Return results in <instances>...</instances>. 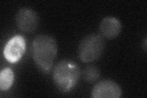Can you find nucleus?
<instances>
[{
  "label": "nucleus",
  "instance_id": "6e6552de",
  "mask_svg": "<svg viewBox=\"0 0 147 98\" xmlns=\"http://www.w3.org/2000/svg\"><path fill=\"white\" fill-rule=\"evenodd\" d=\"M14 80V73L12 70L7 68L3 69L0 73V90L6 91L12 85Z\"/></svg>",
  "mask_w": 147,
  "mask_h": 98
},
{
  "label": "nucleus",
  "instance_id": "9d476101",
  "mask_svg": "<svg viewBox=\"0 0 147 98\" xmlns=\"http://www.w3.org/2000/svg\"><path fill=\"white\" fill-rule=\"evenodd\" d=\"M146 38H145V43H144V50H145V52L146 51Z\"/></svg>",
  "mask_w": 147,
  "mask_h": 98
},
{
  "label": "nucleus",
  "instance_id": "20e7f679",
  "mask_svg": "<svg viewBox=\"0 0 147 98\" xmlns=\"http://www.w3.org/2000/svg\"><path fill=\"white\" fill-rule=\"evenodd\" d=\"M39 22L38 14L31 9L23 7L16 14L17 26L23 32L29 33L36 31L39 26Z\"/></svg>",
  "mask_w": 147,
  "mask_h": 98
},
{
  "label": "nucleus",
  "instance_id": "f03ea898",
  "mask_svg": "<svg viewBox=\"0 0 147 98\" xmlns=\"http://www.w3.org/2000/svg\"><path fill=\"white\" fill-rule=\"evenodd\" d=\"M80 70L72 61L61 60L55 65L52 77L55 85L63 92L69 91L79 82Z\"/></svg>",
  "mask_w": 147,
  "mask_h": 98
},
{
  "label": "nucleus",
  "instance_id": "f257e3e1",
  "mask_svg": "<svg viewBox=\"0 0 147 98\" xmlns=\"http://www.w3.org/2000/svg\"><path fill=\"white\" fill-rule=\"evenodd\" d=\"M57 51L56 40L47 34L38 36L32 43V57L37 66L44 73H48L52 69Z\"/></svg>",
  "mask_w": 147,
  "mask_h": 98
},
{
  "label": "nucleus",
  "instance_id": "39448f33",
  "mask_svg": "<svg viewBox=\"0 0 147 98\" xmlns=\"http://www.w3.org/2000/svg\"><path fill=\"white\" fill-rule=\"evenodd\" d=\"M26 49V42L22 36L17 35L9 40L4 47V57L8 62L16 63L24 55Z\"/></svg>",
  "mask_w": 147,
  "mask_h": 98
},
{
  "label": "nucleus",
  "instance_id": "7ed1b4c3",
  "mask_svg": "<svg viewBox=\"0 0 147 98\" xmlns=\"http://www.w3.org/2000/svg\"><path fill=\"white\" fill-rule=\"evenodd\" d=\"M105 48V42L102 36L90 34L82 39L78 49V55L82 62L91 63L99 59Z\"/></svg>",
  "mask_w": 147,
  "mask_h": 98
},
{
  "label": "nucleus",
  "instance_id": "423d86ee",
  "mask_svg": "<svg viewBox=\"0 0 147 98\" xmlns=\"http://www.w3.org/2000/svg\"><path fill=\"white\" fill-rule=\"evenodd\" d=\"M121 95V89L113 80L100 81L94 87L91 92L93 98H118Z\"/></svg>",
  "mask_w": 147,
  "mask_h": 98
},
{
  "label": "nucleus",
  "instance_id": "0eeeda50",
  "mask_svg": "<svg viewBox=\"0 0 147 98\" xmlns=\"http://www.w3.org/2000/svg\"><path fill=\"white\" fill-rule=\"evenodd\" d=\"M121 23L117 18L107 17L102 20L99 25V32L103 38L111 40L119 34L121 31Z\"/></svg>",
  "mask_w": 147,
  "mask_h": 98
},
{
  "label": "nucleus",
  "instance_id": "1a4fd4ad",
  "mask_svg": "<svg viewBox=\"0 0 147 98\" xmlns=\"http://www.w3.org/2000/svg\"><path fill=\"white\" fill-rule=\"evenodd\" d=\"M100 76V69L94 65H89L84 71V78L87 82H94L99 78Z\"/></svg>",
  "mask_w": 147,
  "mask_h": 98
}]
</instances>
